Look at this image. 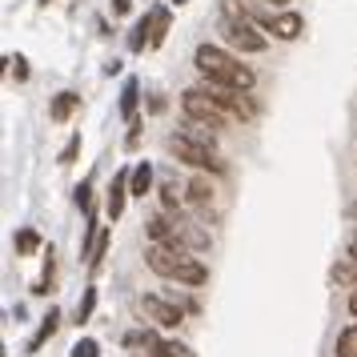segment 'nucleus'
<instances>
[{
  "mask_svg": "<svg viewBox=\"0 0 357 357\" xmlns=\"http://www.w3.org/2000/svg\"><path fill=\"white\" fill-rule=\"evenodd\" d=\"M145 261H149V269H153L157 277L181 281V285H205V281H209V269L193 257V249H177V245L149 241Z\"/></svg>",
  "mask_w": 357,
  "mask_h": 357,
  "instance_id": "f257e3e1",
  "label": "nucleus"
},
{
  "mask_svg": "<svg viewBox=\"0 0 357 357\" xmlns=\"http://www.w3.org/2000/svg\"><path fill=\"white\" fill-rule=\"evenodd\" d=\"M193 61H197L201 77H205L209 84H225V89H241V93H249V89L257 84L253 68L241 65L237 56H229V52H225V49H217V45H201Z\"/></svg>",
  "mask_w": 357,
  "mask_h": 357,
  "instance_id": "f03ea898",
  "label": "nucleus"
},
{
  "mask_svg": "<svg viewBox=\"0 0 357 357\" xmlns=\"http://www.w3.org/2000/svg\"><path fill=\"white\" fill-rule=\"evenodd\" d=\"M149 237L157 245H177V249H193V253L209 249V233H205V229L189 225V221H173V217H165V213L149 221Z\"/></svg>",
  "mask_w": 357,
  "mask_h": 357,
  "instance_id": "7ed1b4c3",
  "label": "nucleus"
},
{
  "mask_svg": "<svg viewBox=\"0 0 357 357\" xmlns=\"http://www.w3.org/2000/svg\"><path fill=\"white\" fill-rule=\"evenodd\" d=\"M181 109H185V116L189 121H197V125H209V129H225L233 116L213 100L209 89H189L185 97H181Z\"/></svg>",
  "mask_w": 357,
  "mask_h": 357,
  "instance_id": "20e7f679",
  "label": "nucleus"
},
{
  "mask_svg": "<svg viewBox=\"0 0 357 357\" xmlns=\"http://www.w3.org/2000/svg\"><path fill=\"white\" fill-rule=\"evenodd\" d=\"M169 149H173V157L185 165H193V169H209V173H225V161L213 153V145L205 141H197L189 132H181V137H169Z\"/></svg>",
  "mask_w": 357,
  "mask_h": 357,
  "instance_id": "39448f33",
  "label": "nucleus"
},
{
  "mask_svg": "<svg viewBox=\"0 0 357 357\" xmlns=\"http://www.w3.org/2000/svg\"><path fill=\"white\" fill-rule=\"evenodd\" d=\"M221 33H225V45L237 52H265V36L257 33V24L245 17V20H225L221 24Z\"/></svg>",
  "mask_w": 357,
  "mask_h": 357,
  "instance_id": "423d86ee",
  "label": "nucleus"
},
{
  "mask_svg": "<svg viewBox=\"0 0 357 357\" xmlns=\"http://www.w3.org/2000/svg\"><path fill=\"white\" fill-rule=\"evenodd\" d=\"M141 313H145L153 325H161V329H177V325L185 321L181 305L165 301V297H153V293H145V297H141Z\"/></svg>",
  "mask_w": 357,
  "mask_h": 357,
  "instance_id": "0eeeda50",
  "label": "nucleus"
},
{
  "mask_svg": "<svg viewBox=\"0 0 357 357\" xmlns=\"http://www.w3.org/2000/svg\"><path fill=\"white\" fill-rule=\"evenodd\" d=\"M249 17L257 20L261 29H269L273 36H281V40H297L301 36V29H305V20L297 17V13H249Z\"/></svg>",
  "mask_w": 357,
  "mask_h": 357,
  "instance_id": "6e6552de",
  "label": "nucleus"
},
{
  "mask_svg": "<svg viewBox=\"0 0 357 357\" xmlns=\"http://www.w3.org/2000/svg\"><path fill=\"white\" fill-rule=\"evenodd\" d=\"M209 93H213V100H217V105H221V109H225L229 116H233V121H253V113H257V109H253V100L245 97L241 89H225V84H213Z\"/></svg>",
  "mask_w": 357,
  "mask_h": 357,
  "instance_id": "1a4fd4ad",
  "label": "nucleus"
},
{
  "mask_svg": "<svg viewBox=\"0 0 357 357\" xmlns=\"http://www.w3.org/2000/svg\"><path fill=\"white\" fill-rule=\"evenodd\" d=\"M129 177H132V169H121V173L113 177V189H109V221H116V217L125 213V197L132 193Z\"/></svg>",
  "mask_w": 357,
  "mask_h": 357,
  "instance_id": "9d476101",
  "label": "nucleus"
},
{
  "mask_svg": "<svg viewBox=\"0 0 357 357\" xmlns=\"http://www.w3.org/2000/svg\"><path fill=\"white\" fill-rule=\"evenodd\" d=\"M189 205H197V209H213V205H217V189H213L209 177L189 181Z\"/></svg>",
  "mask_w": 357,
  "mask_h": 357,
  "instance_id": "9b49d317",
  "label": "nucleus"
},
{
  "mask_svg": "<svg viewBox=\"0 0 357 357\" xmlns=\"http://www.w3.org/2000/svg\"><path fill=\"white\" fill-rule=\"evenodd\" d=\"M77 105H81V97H77V93H56V97H52V105H49V116L56 121V125H65L68 116L77 113Z\"/></svg>",
  "mask_w": 357,
  "mask_h": 357,
  "instance_id": "f8f14e48",
  "label": "nucleus"
},
{
  "mask_svg": "<svg viewBox=\"0 0 357 357\" xmlns=\"http://www.w3.org/2000/svg\"><path fill=\"white\" fill-rule=\"evenodd\" d=\"M56 329H61V309H49V317L40 321V329H36L33 341H29V354H40V345H45V341H49Z\"/></svg>",
  "mask_w": 357,
  "mask_h": 357,
  "instance_id": "ddd939ff",
  "label": "nucleus"
},
{
  "mask_svg": "<svg viewBox=\"0 0 357 357\" xmlns=\"http://www.w3.org/2000/svg\"><path fill=\"white\" fill-rule=\"evenodd\" d=\"M149 33H153V45L149 49H157V45H165V33H169V8H149Z\"/></svg>",
  "mask_w": 357,
  "mask_h": 357,
  "instance_id": "4468645a",
  "label": "nucleus"
},
{
  "mask_svg": "<svg viewBox=\"0 0 357 357\" xmlns=\"http://www.w3.org/2000/svg\"><path fill=\"white\" fill-rule=\"evenodd\" d=\"M129 189L132 197H145L149 189H153V165L141 161V165H132V177H129Z\"/></svg>",
  "mask_w": 357,
  "mask_h": 357,
  "instance_id": "2eb2a0df",
  "label": "nucleus"
},
{
  "mask_svg": "<svg viewBox=\"0 0 357 357\" xmlns=\"http://www.w3.org/2000/svg\"><path fill=\"white\" fill-rule=\"evenodd\" d=\"M329 277H333V285H357V257L337 261V265L329 269Z\"/></svg>",
  "mask_w": 357,
  "mask_h": 357,
  "instance_id": "dca6fc26",
  "label": "nucleus"
},
{
  "mask_svg": "<svg viewBox=\"0 0 357 357\" xmlns=\"http://www.w3.org/2000/svg\"><path fill=\"white\" fill-rule=\"evenodd\" d=\"M121 116H125V121H137V81H125V93H121Z\"/></svg>",
  "mask_w": 357,
  "mask_h": 357,
  "instance_id": "f3484780",
  "label": "nucleus"
},
{
  "mask_svg": "<svg viewBox=\"0 0 357 357\" xmlns=\"http://www.w3.org/2000/svg\"><path fill=\"white\" fill-rule=\"evenodd\" d=\"M36 249H40V237H36L33 229H20L17 233V253L20 257H33Z\"/></svg>",
  "mask_w": 357,
  "mask_h": 357,
  "instance_id": "a211bd4d",
  "label": "nucleus"
},
{
  "mask_svg": "<svg viewBox=\"0 0 357 357\" xmlns=\"http://www.w3.org/2000/svg\"><path fill=\"white\" fill-rule=\"evenodd\" d=\"M337 357H357V325L341 329V337H337Z\"/></svg>",
  "mask_w": 357,
  "mask_h": 357,
  "instance_id": "6ab92c4d",
  "label": "nucleus"
},
{
  "mask_svg": "<svg viewBox=\"0 0 357 357\" xmlns=\"http://www.w3.org/2000/svg\"><path fill=\"white\" fill-rule=\"evenodd\" d=\"M129 45H132V52H141L145 45H153V33H149V17H141V20H137V29H132Z\"/></svg>",
  "mask_w": 357,
  "mask_h": 357,
  "instance_id": "aec40b11",
  "label": "nucleus"
},
{
  "mask_svg": "<svg viewBox=\"0 0 357 357\" xmlns=\"http://www.w3.org/2000/svg\"><path fill=\"white\" fill-rule=\"evenodd\" d=\"M161 205H165V213H181V193H177V181H165V185H161Z\"/></svg>",
  "mask_w": 357,
  "mask_h": 357,
  "instance_id": "412c9836",
  "label": "nucleus"
},
{
  "mask_svg": "<svg viewBox=\"0 0 357 357\" xmlns=\"http://www.w3.org/2000/svg\"><path fill=\"white\" fill-rule=\"evenodd\" d=\"M93 309H97V289H84L81 305H77V325L89 321V317H93Z\"/></svg>",
  "mask_w": 357,
  "mask_h": 357,
  "instance_id": "4be33fe9",
  "label": "nucleus"
},
{
  "mask_svg": "<svg viewBox=\"0 0 357 357\" xmlns=\"http://www.w3.org/2000/svg\"><path fill=\"white\" fill-rule=\"evenodd\" d=\"M153 357H189V349L177 345V341H157L153 345Z\"/></svg>",
  "mask_w": 357,
  "mask_h": 357,
  "instance_id": "5701e85b",
  "label": "nucleus"
},
{
  "mask_svg": "<svg viewBox=\"0 0 357 357\" xmlns=\"http://www.w3.org/2000/svg\"><path fill=\"white\" fill-rule=\"evenodd\" d=\"M73 357H100V345L93 337H84V341H77V345H73Z\"/></svg>",
  "mask_w": 357,
  "mask_h": 357,
  "instance_id": "b1692460",
  "label": "nucleus"
},
{
  "mask_svg": "<svg viewBox=\"0 0 357 357\" xmlns=\"http://www.w3.org/2000/svg\"><path fill=\"white\" fill-rule=\"evenodd\" d=\"M77 153H81V137H73V141L61 149V165H73V161H77Z\"/></svg>",
  "mask_w": 357,
  "mask_h": 357,
  "instance_id": "393cba45",
  "label": "nucleus"
},
{
  "mask_svg": "<svg viewBox=\"0 0 357 357\" xmlns=\"http://www.w3.org/2000/svg\"><path fill=\"white\" fill-rule=\"evenodd\" d=\"M8 65H13V77H17V81H29V65H24V56H8Z\"/></svg>",
  "mask_w": 357,
  "mask_h": 357,
  "instance_id": "a878e982",
  "label": "nucleus"
},
{
  "mask_svg": "<svg viewBox=\"0 0 357 357\" xmlns=\"http://www.w3.org/2000/svg\"><path fill=\"white\" fill-rule=\"evenodd\" d=\"M77 209L89 213V185H77Z\"/></svg>",
  "mask_w": 357,
  "mask_h": 357,
  "instance_id": "bb28decb",
  "label": "nucleus"
},
{
  "mask_svg": "<svg viewBox=\"0 0 357 357\" xmlns=\"http://www.w3.org/2000/svg\"><path fill=\"white\" fill-rule=\"evenodd\" d=\"M129 8H132V0H113V13H116V17H125Z\"/></svg>",
  "mask_w": 357,
  "mask_h": 357,
  "instance_id": "cd10ccee",
  "label": "nucleus"
},
{
  "mask_svg": "<svg viewBox=\"0 0 357 357\" xmlns=\"http://www.w3.org/2000/svg\"><path fill=\"white\" fill-rule=\"evenodd\" d=\"M349 313H354V317H357V289L349 293Z\"/></svg>",
  "mask_w": 357,
  "mask_h": 357,
  "instance_id": "c85d7f7f",
  "label": "nucleus"
},
{
  "mask_svg": "<svg viewBox=\"0 0 357 357\" xmlns=\"http://www.w3.org/2000/svg\"><path fill=\"white\" fill-rule=\"evenodd\" d=\"M345 213H349V221H357V205H349V209H345Z\"/></svg>",
  "mask_w": 357,
  "mask_h": 357,
  "instance_id": "c756f323",
  "label": "nucleus"
},
{
  "mask_svg": "<svg viewBox=\"0 0 357 357\" xmlns=\"http://www.w3.org/2000/svg\"><path fill=\"white\" fill-rule=\"evenodd\" d=\"M349 257H357V241H349Z\"/></svg>",
  "mask_w": 357,
  "mask_h": 357,
  "instance_id": "7c9ffc66",
  "label": "nucleus"
},
{
  "mask_svg": "<svg viewBox=\"0 0 357 357\" xmlns=\"http://www.w3.org/2000/svg\"><path fill=\"white\" fill-rule=\"evenodd\" d=\"M173 4H189V0H173Z\"/></svg>",
  "mask_w": 357,
  "mask_h": 357,
  "instance_id": "2f4dec72",
  "label": "nucleus"
},
{
  "mask_svg": "<svg viewBox=\"0 0 357 357\" xmlns=\"http://www.w3.org/2000/svg\"><path fill=\"white\" fill-rule=\"evenodd\" d=\"M273 4H289V0H273Z\"/></svg>",
  "mask_w": 357,
  "mask_h": 357,
  "instance_id": "473e14b6",
  "label": "nucleus"
}]
</instances>
